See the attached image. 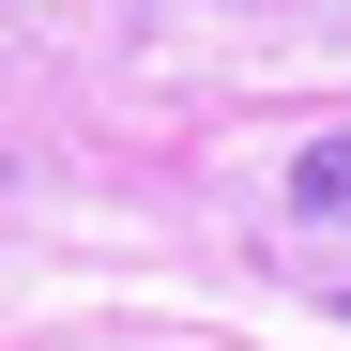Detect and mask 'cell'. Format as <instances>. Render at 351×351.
<instances>
[{"label":"cell","instance_id":"cell-1","mask_svg":"<svg viewBox=\"0 0 351 351\" xmlns=\"http://www.w3.org/2000/svg\"><path fill=\"white\" fill-rule=\"evenodd\" d=\"M290 214H306V229H351V138H321L306 168H290Z\"/></svg>","mask_w":351,"mask_h":351},{"label":"cell","instance_id":"cell-2","mask_svg":"<svg viewBox=\"0 0 351 351\" xmlns=\"http://www.w3.org/2000/svg\"><path fill=\"white\" fill-rule=\"evenodd\" d=\"M336 306H351V290H336Z\"/></svg>","mask_w":351,"mask_h":351}]
</instances>
